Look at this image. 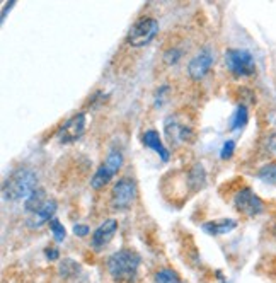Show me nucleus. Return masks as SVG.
<instances>
[{"mask_svg": "<svg viewBox=\"0 0 276 283\" xmlns=\"http://www.w3.org/2000/svg\"><path fill=\"white\" fill-rule=\"evenodd\" d=\"M142 258L133 249H119L107 258V271L114 283H135Z\"/></svg>", "mask_w": 276, "mask_h": 283, "instance_id": "obj_1", "label": "nucleus"}, {"mask_svg": "<svg viewBox=\"0 0 276 283\" xmlns=\"http://www.w3.org/2000/svg\"><path fill=\"white\" fill-rule=\"evenodd\" d=\"M38 188V174L29 167H19L12 171L2 184L4 198L9 201L28 200Z\"/></svg>", "mask_w": 276, "mask_h": 283, "instance_id": "obj_2", "label": "nucleus"}, {"mask_svg": "<svg viewBox=\"0 0 276 283\" xmlns=\"http://www.w3.org/2000/svg\"><path fill=\"white\" fill-rule=\"evenodd\" d=\"M227 70L235 77H251L256 74V62L251 51L240 48H228L225 51Z\"/></svg>", "mask_w": 276, "mask_h": 283, "instance_id": "obj_3", "label": "nucleus"}, {"mask_svg": "<svg viewBox=\"0 0 276 283\" xmlns=\"http://www.w3.org/2000/svg\"><path fill=\"white\" fill-rule=\"evenodd\" d=\"M159 33V21L154 17H140L135 24L130 28L126 34V43L130 46L140 48V46H147L149 43L157 36Z\"/></svg>", "mask_w": 276, "mask_h": 283, "instance_id": "obj_4", "label": "nucleus"}, {"mask_svg": "<svg viewBox=\"0 0 276 283\" xmlns=\"http://www.w3.org/2000/svg\"><path fill=\"white\" fill-rule=\"evenodd\" d=\"M123 161H124L123 154L119 152V150H111V152L107 154L106 161L99 166V169L94 173L92 178H90V186H92L94 190L104 188L106 184L118 174V171L121 169Z\"/></svg>", "mask_w": 276, "mask_h": 283, "instance_id": "obj_5", "label": "nucleus"}, {"mask_svg": "<svg viewBox=\"0 0 276 283\" xmlns=\"http://www.w3.org/2000/svg\"><path fill=\"white\" fill-rule=\"evenodd\" d=\"M136 183L131 178H121L113 186L111 191V205L116 210H126L130 208L136 200Z\"/></svg>", "mask_w": 276, "mask_h": 283, "instance_id": "obj_6", "label": "nucleus"}, {"mask_svg": "<svg viewBox=\"0 0 276 283\" xmlns=\"http://www.w3.org/2000/svg\"><path fill=\"white\" fill-rule=\"evenodd\" d=\"M164 130H166V135L169 136L171 142L174 144H186V142H193L195 140V130H193V125H189L186 119H183L181 114H171V116L166 118L164 121Z\"/></svg>", "mask_w": 276, "mask_h": 283, "instance_id": "obj_7", "label": "nucleus"}, {"mask_svg": "<svg viewBox=\"0 0 276 283\" xmlns=\"http://www.w3.org/2000/svg\"><path fill=\"white\" fill-rule=\"evenodd\" d=\"M85 128H87V116L85 113H77L62 123L57 131V138L60 144H73L84 136Z\"/></svg>", "mask_w": 276, "mask_h": 283, "instance_id": "obj_8", "label": "nucleus"}, {"mask_svg": "<svg viewBox=\"0 0 276 283\" xmlns=\"http://www.w3.org/2000/svg\"><path fill=\"white\" fill-rule=\"evenodd\" d=\"M234 207L237 208V212L244 213L245 217H257L264 212V201L251 188H242L235 193Z\"/></svg>", "mask_w": 276, "mask_h": 283, "instance_id": "obj_9", "label": "nucleus"}, {"mask_svg": "<svg viewBox=\"0 0 276 283\" xmlns=\"http://www.w3.org/2000/svg\"><path fill=\"white\" fill-rule=\"evenodd\" d=\"M215 63V51L211 48H203L189 60L188 63V75L193 80H201L208 74L211 65Z\"/></svg>", "mask_w": 276, "mask_h": 283, "instance_id": "obj_10", "label": "nucleus"}, {"mask_svg": "<svg viewBox=\"0 0 276 283\" xmlns=\"http://www.w3.org/2000/svg\"><path fill=\"white\" fill-rule=\"evenodd\" d=\"M116 232H118V222L114 218H106L101 225L92 232V244L94 251H102L104 247L114 239Z\"/></svg>", "mask_w": 276, "mask_h": 283, "instance_id": "obj_11", "label": "nucleus"}, {"mask_svg": "<svg viewBox=\"0 0 276 283\" xmlns=\"http://www.w3.org/2000/svg\"><path fill=\"white\" fill-rule=\"evenodd\" d=\"M55 213H57V201L50 198L36 213L28 215V218H26V225H28L29 229H40V227H43L45 224H50V222L53 220Z\"/></svg>", "mask_w": 276, "mask_h": 283, "instance_id": "obj_12", "label": "nucleus"}, {"mask_svg": "<svg viewBox=\"0 0 276 283\" xmlns=\"http://www.w3.org/2000/svg\"><path fill=\"white\" fill-rule=\"evenodd\" d=\"M142 144H144L147 149H152L154 152L157 154V156L161 157L164 162H167L171 159L169 149L164 145L161 133H159L157 130H154V128H150V130L144 131V135H142Z\"/></svg>", "mask_w": 276, "mask_h": 283, "instance_id": "obj_13", "label": "nucleus"}, {"mask_svg": "<svg viewBox=\"0 0 276 283\" xmlns=\"http://www.w3.org/2000/svg\"><path fill=\"white\" fill-rule=\"evenodd\" d=\"M235 227H237V222L234 218H220V220L205 222V224L201 225V229L208 235H225L228 232H232Z\"/></svg>", "mask_w": 276, "mask_h": 283, "instance_id": "obj_14", "label": "nucleus"}, {"mask_svg": "<svg viewBox=\"0 0 276 283\" xmlns=\"http://www.w3.org/2000/svg\"><path fill=\"white\" fill-rule=\"evenodd\" d=\"M48 200L50 198L46 196V191L43 190V188H36V190L33 191V195L24 201L26 213H28V215H33V213H36L38 210H40Z\"/></svg>", "mask_w": 276, "mask_h": 283, "instance_id": "obj_15", "label": "nucleus"}, {"mask_svg": "<svg viewBox=\"0 0 276 283\" xmlns=\"http://www.w3.org/2000/svg\"><path fill=\"white\" fill-rule=\"evenodd\" d=\"M188 184H189V190H191V191L203 190L205 184H206V171H205L203 166L196 164L191 171H189Z\"/></svg>", "mask_w": 276, "mask_h": 283, "instance_id": "obj_16", "label": "nucleus"}, {"mask_svg": "<svg viewBox=\"0 0 276 283\" xmlns=\"http://www.w3.org/2000/svg\"><path fill=\"white\" fill-rule=\"evenodd\" d=\"M247 121H249V111L245 108V104H239L230 118V130L232 131L244 130L245 125H247Z\"/></svg>", "mask_w": 276, "mask_h": 283, "instance_id": "obj_17", "label": "nucleus"}, {"mask_svg": "<svg viewBox=\"0 0 276 283\" xmlns=\"http://www.w3.org/2000/svg\"><path fill=\"white\" fill-rule=\"evenodd\" d=\"M155 283H183V280L174 269L162 268L155 273Z\"/></svg>", "mask_w": 276, "mask_h": 283, "instance_id": "obj_18", "label": "nucleus"}, {"mask_svg": "<svg viewBox=\"0 0 276 283\" xmlns=\"http://www.w3.org/2000/svg\"><path fill=\"white\" fill-rule=\"evenodd\" d=\"M257 178L268 184H276V162L264 164L257 171Z\"/></svg>", "mask_w": 276, "mask_h": 283, "instance_id": "obj_19", "label": "nucleus"}, {"mask_svg": "<svg viewBox=\"0 0 276 283\" xmlns=\"http://www.w3.org/2000/svg\"><path fill=\"white\" fill-rule=\"evenodd\" d=\"M58 271H60V275H62V276H65V278H68V276H75L77 273L80 271V266H79V264H77L73 259H68V258H65V259H62V261H60Z\"/></svg>", "mask_w": 276, "mask_h": 283, "instance_id": "obj_20", "label": "nucleus"}, {"mask_svg": "<svg viewBox=\"0 0 276 283\" xmlns=\"http://www.w3.org/2000/svg\"><path fill=\"white\" fill-rule=\"evenodd\" d=\"M50 230L53 232V237L57 242H63L67 237V230L65 227H63L62 222L58 220V218H53V220L50 222Z\"/></svg>", "mask_w": 276, "mask_h": 283, "instance_id": "obj_21", "label": "nucleus"}, {"mask_svg": "<svg viewBox=\"0 0 276 283\" xmlns=\"http://www.w3.org/2000/svg\"><path fill=\"white\" fill-rule=\"evenodd\" d=\"M235 152V142L234 140H225L222 145V150H220V159L222 161H228Z\"/></svg>", "mask_w": 276, "mask_h": 283, "instance_id": "obj_22", "label": "nucleus"}, {"mask_svg": "<svg viewBox=\"0 0 276 283\" xmlns=\"http://www.w3.org/2000/svg\"><path fill=\"white\" fill-rule=\"evenodd\" d=\"M181 58V51L178 48H171L167 50L166 53H164V60H166L169 65H174V63H178Z\"/></svg>", "mask_w": 276, "mask_h": 283, "instance_id": "obj_23", "label": "nucleus"}, {"mask_svg": "<svg viewBox=\"0 0 276 283\" xmlns=\"http://www.w3.org/2000/svg\"><path fill=\"white\" fill-rule=\"evenodd\" d=\"M73 234L79 235V237H85V235L90 234V229H89V225L77 224V225H73Z\"/></svg>", "mask_w": 276, "mask_h": 283, "instance_id": "obj_24", "label": "nucleus"}, {"mask_svg": "<svg viewBox=\"0 0 276 283\" xmlns=\"http://www.w3.org/2000/svg\"><path fill=\"white\" fill-rule=\"evenodd\" d=\"M266 149H268L269 154L276 156V131H274V133H271L268 138H266Z\"/></svg>", "mask_w": 276, "mask_h": 283, "instance_id": "obj_25", "label": "nucleus"}, {"mask_svg": "<svg viewBox=\"0 0 276 283\" xmlns=\"http://www.w3.org/2000/svg\"><path fill=\"white\" fill-rule=\"evenodd\" d=\"M45 256H46V259H50V261H57L60 258V252H58L57 247L50 246L45 249Z\"/></svg>", "mask_w": 276, "mask_h": 283, "instance_id": "obj_26", "label": "nucleus"}, {"mask_svg": "<svg viewBox=\"0 0 276 283\" xmlns=\"http://www.w3.org/2000/svg\"><path fill=\"white\" fill-rule=\"evenodd\" d=\"M14 6H16V2H14V0H11V2H9V4H6V6H4V11H2V23H4V21H6L7 11H11V9L14 7Z\"/></svg>", "mask_w": 276, "mask_h": 283, "instance_id": "obj_27", "label": "nucleus"}]
</instances>
